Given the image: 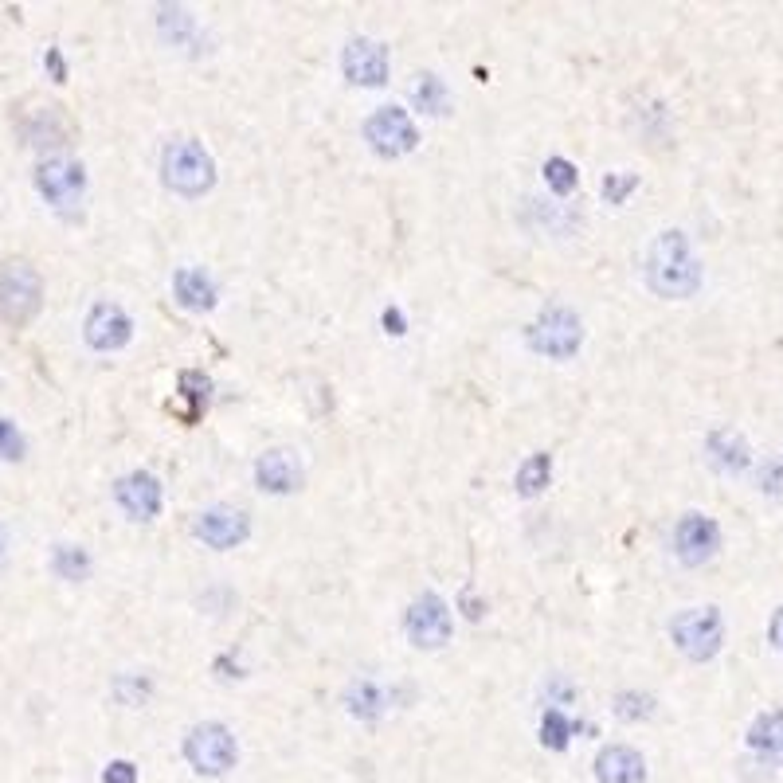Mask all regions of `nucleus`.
Listing matches in <instances>:
<instances>
[{"instance_id": "f257e3e1", "label": "nucleus", "mask_w": 783, "mask_h": 783, "mask_svg": "<svg viewBox=\"0 0 783 783\" xmlns=\"http://www.w3.org/2000/svg\"><path fill=\"white\" fill-rule=\"evenodd\" d=\"M646 286L658 298H690L701 286V263L682 231H658L646 251Z\"/></svg>"}, {"instance_id": "f03ea898", "label": "nucleus", "mask_w": 783, "mask_h": 783, "mask_svg": "<svg viewBox=\"0 0 783 783\" xmlns=\"http://www.w3.org/2000/svg\"><path fill=\"white\" fill-rule=\"evenodd\" d=\"M161 177L181 196H204L216 185V161L196 138H177L161 153Z\"/></svg>"}, {"instance_id": "7ed1b4c3", "label": "nucleus", "mask_w": 783, "mask_h": 783, "mask_svg": "<svg viewBox=\"0 0 783 783\" xmlns=\"http://www.w3.org/2000/svg\"><path fill=\"white\" fill-rule=\"evenodd\" d=\"M44 306V278L32 263L8 259L0 263V322L4 325H28Z\"/></svg>"}, {"instance_id": "20e7f679", "label": "nucleus", "mask_w": 783, "mask_h": 783, "mask_svg": "<svg viewBox=\"0 0 783 783\" xmlns=\"http://www.w3.org/2000/svg\"><path fill=\"white\" fill-rule=\"evenodd\" d=\"M36 188L63 220H79L83 196H87V173H83L79 161H71V157H47V161H40Z\"/></svg>"}, {"instance_id": "39448f33", "label": "nucleus", "mask_w": 783, "mask_h": 783, "mask_svg": "<svg viewBox=\"0 0 783 783\" xmlns=\"http://www.w3.org/2000/svg\"><path fill=\"white\" fill-rule=\"evenodd\" d=\"M670 639L690 662H709L725 643V619L717 607H686L674 615Z\"/></svg>"}, {"instance_id": "423d86ee", "label": "nucleus", "mask_w": 783, "mask_h": 783, "mask_svg": "<svg viewBox=\"0 0 783 783\" xmlns=\"http://www.w3.org/2000/svg\"><path fill=\"white\" fill-rule=\"evenodd\" d=\"M584 341V325L580 318L568 310V306H549L537 322L529 325V345L541 353V357H556V361H568Z\"/></svg>"}, {"instance_id": "0eeeda50", "label": "nucleus", "mask_w": 783, "mask_h": 783, "mask_svg": "<svg viewBox=\"0 0 783 783\" xmlns=\"http://www.w3.org/2000/svg\"><path fill=\"white\" fill-rule=\"evenodd\" d=\"M235 737H231L224 725L208 721V725H196L185 737V760L200 772V776H224L228 768H235Z\"/></svg>"}, {"instance_id": "6e6552de", "label": "nucleus", "mask_w": 783, "mask_h": 783, "mask_svg": "<svg viewBox=\"0 0 783 783\" xmlns=\"http://www.w3.org/2000/svg\"><path fill=\"white\" fill-rule=\"evenodd\" d=\"M365 141L372 145V153H380V157H404V153H412L419 145V130L408 118V110L380 106L365 122Z\"/></svg>"}, {"instance_id": "1a4fd4ad", "label": "nucleus", "mask_w": 783, "mask_h": 783, "mask_svg": "<svg viewBox=\"0 0 783 783\" xmlns=\"http://www.w3.org/2000/svg\"><path fill=\"white\" fill-rule=\"evenodd\" d=\"M404 627H408V639L419 650H439V646L451 639V607L435 596V592H427V596H419L408 607Z\"/></svg>"}, {"instance_id": "9d476101", "label": "nucleus", "mask_w": 783, "mask_h": 783, "mask_svg": "<svg viewBox=\"0 0 783 783\" xmlns=\"http://www.w3.org/2000/svg\"><path fill=\"white\" fill-rule=\"evenodd\" d=\"M721 549V525L713 521V517H705V513H686L682 521H678V529H674V553L682 564H705V560H713Z\"/></svg>"}, {"instance_id": "9b49d317", "label": "nucleus", "mask_w": 783, "mask_h": 783, "mask_svg": "<svg viewBox=\"0 0 783 783\" xmlns=\"http://www.w3.org/2000/svg\"><path fill=\"white\" fill-rule=\"evenodd\" d=\"M341 67H345V79L357 83V87H384L388 83V67H392V55L380 40H349L345 55H341Z\"/></svg>"}, {"instance_id": "f8f14e48", "label": "nucleus", "mask_w": 783, "mask_h": 783, "mask_svg": "<svg viewBox=\"0 0 783 783\" xmlns=\"http://www.w3.org/2000/svg\"><path fill=\"white\" fill-rule=\"evenodd\" d=\"M247 533H251V521L235 506H212L196 517V537L208 549H235L247 541Z\"/></svg>"}, {"instance_id": "ddd939ff", "label": "nucleus", "mask_w": 783, "mask_h": 783, "mask_svg": "<svg viewBox=\"0 0 783 783\" xmlns=\"http://www.w3.org/2000/svg\"><path fill=\"white\" fill-rule=\"evenodd\" d=\"M83 333H87V345H91V349H98V353H114V349H122V345L130 341L134 322H130V314H126L122 306H114V302H94Z\"/></svg>"}, {"instance_id": "4468645a", "label": "nucleus", "mask_w": 783, "mask_h": 783, "mask_svg": "<svg viewBox=\"0 0 783 783\" xmlns=\"http://www.w3.org/2000/svg\"><path fill=\"white\" fill-rule=\"evenodd\" d=\"M114 498H118V506L126 509V517L153 521L161 513V482L149 470H130L126 478H118Z\"/></svg>"}, {"instance_id": "2eb2a0df", "label": "nucleus", "mask_w": 783, "mask_h": 783, "mask_svg": "<svg viewBox=\"0 0 783 783\" xmlns=\"http://www.w3.org/2000/svg\"><path fill=\"white\" fill-rule=\"evenodd\" d=\"M302 478H306L302 474V459L294 451H286V447L263 451L259 462H255V482L267 494H294L302 486Z\"/></svg>"}, {"instance_id": "dca6fc26", "label": "nucleus", "mask_w": 783, "mask_h": 783, "mask_svg": "<svg viewBox=\"0 0 783 783\" xmlns=\"http://www.w3.org/2000/svg\"><path fill=\"white\" fill-rule=\"evenodd\" d=\"M596 780L599 783H643L646 780V760L627 748V744H611L596 756Z\"/></svg>"}, {"instance_id": "f3484780", "label": "nucleus", "mask_w": 783, "mask_h": 783, "mask_svg": "<svg viewBox=\"0 0 783 783\" xmlns=\"http://www.w3.org/2000/svg\"><path fill=\"white\" fill-rule=\"evenodd\" d=\"M705 451H709V462L721 466L725 474H740V470L752 466V447H748V439L737 435L733 427H717V431L705 439Z\"/></svg>"}, {"instance_id": "a211bd4d", "label": "nucleus", "mask_w": 783, "mask_h": 783, "mask_svg": "<svg viewBox=\"0 0 783 783\" xmlns=\"http://www.w3.org/2000/svg\"><path fill=\"white\" fill-rule=\"evenodd\" d=\"M173 290H177V302L185 310H212L216 306V282L200 267H181L173 275Z\"/></svg>"}, {"instance_id": "6ab92c4d", "label": "nucleus", "mask_w": 783, "mask_h": 783, "mask_svg": "<svg viewBox=\"0 0 783 783\" xmlns=\"http://www.w3.org/2000/svg\"><path fill=\"white\" fill-rule=\"evenodd\" d=\"M748 744H752V752H760L764 760H772V764H780L783 768V713L780 709L760 713V717L752 721Z\"/></svg>"}, {"instance_id": "aec40b11", "label": "nucleus", "mask_w": 783, "mask_h": 783, "mask_svg": "<svg viewBox=\"0 0 783 783\" xmlns=\"http://www.w3.org/2000/svg\"><path fill=\"white\" fill-rule=\"evenodd\" d=\"M345 705H349V713L353 717H361V721H376L380 713H384V705H388V693L380 690L376 682H353L349 693H345Z\"/></svg>"}, {"instance_id": "412c9836", "label": "nucleus", "mask_w": 783, "mask_h": 783, "mask_svg": "<svg viewBox=\"0 0 783 783\" xmlns=\"http://www.w3.org/2000/svg\"><path fill=\"white\" fill-rule=\"evenodd\" d=\"M549 478H553V455L549 451H537V455H529V459L517 466V494H525V498H533V494H541L545 486H549Z\"/></svg>"}, {"instance_id": "4be33fe9", "label": "nucleus", "mask_w": 783, "mask_h": 783, "mask_svg": "<svg viewBox=\"0 0 783 783\" xmlns=\"http://www.w3.org/2000/svg\"><path fill=\"white\" fill-rule=\"evenodd\" d=\"M51 572H55L59 580L79 584V580L91 576V556H87L83 545H55V553H51Z\"/></svg>"}, {"instance_id": "5701e85b", "label": "nucleus", "mask_w": 783, "mask_h": 783, "mask_svg": "<svg viewBox=\"0 0 783 783\" xmlns=\"http://www.w3.org/2000/svg\"><path fill=\"white\" fill-rule=\"evenodd\" d=\"M412 98L427 114H447V83L439 75H419L412 87Z\"/></svg>"}, {"instance_id": "b1692460", "label": "nucleus", "mask_w": 783, "mask_h": 783, "mask_svg": "<svg viewBox=\"0 0 783 783\" xmlns=\"http://www.w3.org/2000/svg\"><path fill=\"white\" fill-rule=\"evenodd\" d=\"M208 392H212V380H208L204 372H196V369L181 372V396L188 400V412H185L188 423L200 419V412L208 408Z\"/></svg>"}, {"instance_id": "393cba45", "label": "nucleus", "mask_w": 783, "mask_h": 783, "mask_svg": "<svg viewBox=\"0 0 783 783\" xmlns=\"http://www.w3.org/2000/svg\"><path fill=\"white\" fill-rule=\"evenodd\" d=\"M568 737H572V721L560 709H545V717H541V744L553 748V752H564Z\"/></svg>"}, {"instance_id": "a878e982", "label": "nucleus", "mask_w": 783, "mask_h": 783, "mask_svg": "<svg viewBox=\"0 0 783 783\" xmlns=\"http://www.w3.org/2000/svg\"><path fill=\"white\" fill-rule=\"evenodd\" d=\"M545 185L560 192V196H568L572 188L580 185V173H576V165L568 161V157H549L545 161Z\"/></svg>"}, {"instance_id": "bb28decb", "label": "nucleus", "mask_w": 783, "mask_h": 783, "mask_svg": "<svg viewBox=\"0 0 783 783\" xmlns=\"http://www.w3.org/2000/svg\"><path fill=\"white\" fill-rule=\"evenodd\" d=\"M615 713L623 721H643V717L654 713V697H646V693H619L615 697Z\"/></svg>"}, {"instance_id": "cd10ccee", "label": "nucleus", "mask_w": 783, "mask_h": 783, "mask_svg": "<svg viewBox=\"0 0 783 783\" xmlns=\"http://www.w3.org/2000/svg\"><path fill=\"white\" fill-rule=\"evenodd\" d=\"M0 459H24V435L4 415H0Z\"/></svg>"}, {"instance_id": "c85d7f7f", "label": "nucleus", "mask_w": 783, "mask_h": 783, "mask_svg": "<svg viewBox=\"0 0 783 783\" xmlns=\"http://www.w3.org/2000/svg\"><path fill=\"white\" fill-rule=\"evenodd\" d=\"M635 188H639V177H631V173H611V177H603V196H607L611 204H623Z\"/></svg>"}, {"instance_id": "c756f323", "label": "nucleus", "mask_w": 783, "mask_h": 783, "mask_svg": "<svg viewBox=\"0 0 783 783\" xmlns=\"http://www.w3.org/2000/svg\"><path fill=\"white\" fill-rule=\"evenodd\" d=\"M102 783H138V768L130 760H114L106 772H102Z\"/></svg>"}, {"instance_id": "7c9ffc66", "label": "nucleus", "mask_w": 783, "mask_h": 783, "mask_svg": "<svg viewBox=\"0 0 783 783\" xmlns=\"http://www.w3.org/2000/svg\"><path fill=\"white\" fill-rule=\"evenodd\" d=\"M384 329H388L392 337H404V333H408V322H404V310H400V306H388V310H384Z\"/></svg>"}, {"instance_id": "2f4dec72", "label": "nucleus", "mask_w": 783, "mask_h": 783, "mask_svg": "<svg viewBox=\"0 0 783 783\" xmlns=\"http://www.w3.org/2000/svg\"><path fill=\"white\" fill-rule=\"evenodd\" d=\"M44 67L51 71V79H55V83H67V67H63V55H59V47H47Z\"/></svg>"}, {"instance_id": "473e14b6", "label": "nucleus", "mask_w": 783, "mask_h": 783, "mask_svg": "<svg viewBox=\"0 0 783 783\" xmlns=\"http://www.w3.org/2000/svg\"><path fill=\"white\" fill-rule=\"evenodd\" d=\"M462 611H466V619H482L486 603L474 596V588H466V592H462Z\"/></svg>"}, {"instance_id": "72a5a7b5", "label": "nucleus", "mask_w": 783, "mask_h": 783, "mask_svg": "<svg viewBox=\"0 0 783 783\" xmlns=\"http://www.w3.org/2000/svg\"><path fill=\"white\" fill-rule=\"evenodd\" d=\"M768 639H772V643L783 650V607L776 611V615H772V623H768Z\"/></svg>"}, {"instance_id": "f704fd0d", "label": "nucleus", "mask_w": 783, "mask_h": 783, "mask_svg": "<svg viewBox=\"0 0 783 783\" xmlns=\"http://www.w3.org/2000/svg\"><path fill=\"white\" fill-rule=\"evenodd\" d=\"M0 560H4V533H0Z\"/></svg>"}]
</instances>
